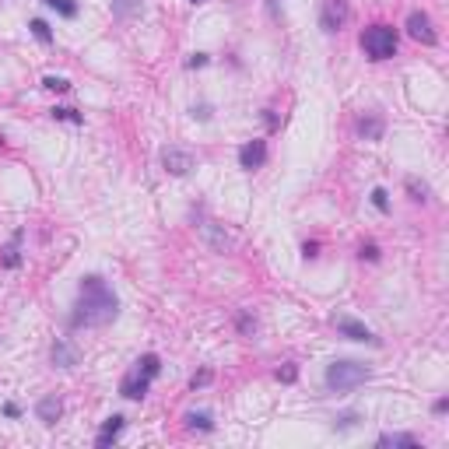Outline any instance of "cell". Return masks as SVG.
<instances>
[{
    "instance_id": "3",
    "label": "cell",
    "mask_w": 449,
    "mask_h": 449,
    "mask_svg": "<svg viewBox=\"0 0 449 449\" xmlns=\"http://www.w3.org/2000/svg\"><path fill=\"white\" fill-rule=\"evenodd\" d=\"M397 46H400L397 28H389V25H372L362 35V49L372 56V60H389V56L397 53Z\"/></svg>"
},
{
    "instance_id": "8",
    "label": "cell",
    "mask_w": 449,
    "mask_h": 449,
    "mask_svg": "<svg viewBox=\"0 0 449 449\" xmlns=\"http://www.w3.org/2000/svg\"><path fill=\"white\" fill-rule=\"evenodd\" d=\"M407 32H411V39H418V42H425V46L435 42V28H432V18H428L425 11H411V15H407Z\"/></svg>"
},
{
    "instance_id": "2",
    "label": "cell",
    "mask_w": 449,
    "mask_h": 449,
    "mask_svg": "<svg viewBox=\"0 0 449 449\" xmlns=\"http://www.w3.org/2000/svg\"><path fill=\"white\" fill-rule=\"evenodd\" d=\"M369 376H372V372H369L365 362L341 358V362H330V365H326V376H323V379H326V389H333V393H348V389L362 386Z\"/></svg>"
},
{
    "instance_id": "20",
    "label": "cell",
    "mask_w": 449,
    "mask_h": 449,
    "mask_svg": "<svg viewBox=\"0 0 449 449\" xmlns=\"http://www.w3.org/2000/svg\"><path fill=\"white\" fill-rule=\"evenodd\" d=\"M42 4H49L53 11H60L64 18H74V15H78V4H74V0H42Z\"/></svg>"
},
{
    "instance_id": "25",
    "label": "cell",
    "mask_w": 449,
    "mask_h": 449,
    "mask_svg": "<svg viewBox=\"0 0 449 449\" xmlns=\"http://www.w3.org/2000/svg\"><path fill=\"white\" fill-rule=\"evenodd\" d=\"M53 116H56V120H71V123H81V116H78L74 109H53Z\"/></svg>"
},
{
    "instance_id": "1",
    "label": "cell",
    "mask_w": 449,
    "mask_h": 449,
    "mask_svg": "<svg viewBox=\"0 0 449 449\" xmlns=\"http://www.w3.org/2000/svg\"><path fill=\"white\" fill-rule=\"evenodd\" d=\"M120 316V299L112 292L102 277H85L81 288H78V302L71 312V326L74 330H91V326H109L112 319Z\"/></svg>"
},
{
    "instance_id": "31",
    "label": "cell",
    "mask_w": 449,
    "mask_h": 449,
    "mask_svg": "<svg viewBox=\"0 0 449 449\" xmlns=\"http://www.w3.org/2000/svg\"><path fill=\"white\" fill-rule=\"evenodd\" d=\"M446 407H449V400H446V397H439V400H435V404H432V411H435V414H442V411H446Z\"/></svg>"
},
{
    "instance_id": "19",
    "label": "cell",
    "mask_w": 449,
    "mask_h": 449,
    "mask_svg": "<svg viewBox=\"0 0 449 449\" xmlns=\"http://www.w3.org/2000/svg\"><path fill=\"white\" fill-rule=\"evenodd\" d=\"M186 425H190V428H200V432H211V428H214V421H211L207 411H193V414H186Z\"/></svg>"
},
{
    "instance_id": "23",
    "label": "cell",
    "mask_w": 449,
    "mask_h": 449,
    "mask_svg": "<svg viewBox=\"0 0 449 449\" xmlns=\"http://www.w3.org/2000/svg\"><path fill=\"white\" fill-rule=\"evenodd\" d=\"M372 204H376L379 211H389V197H386V190H382V186H376V190H372Z\"/></svg>"
},
{
    "instance_id": "14",
    "label": "cell",
    "mask_w": 449,
    "mask_h": 449,
    "mask_svg": "<svg viewBox=\"0 0 449 449\" xmlns=\"http://www.w3.org/2000/svg\"><path fill=\"white\" fill-rule=\"evenodd\" d=\"M141 11H144L141 0H112V15H116V18H134Z\"/></svg>"
},
{
    "instance_id": "33",
    "label": "cell",
    "mask_w": 449,
    "mask_h": 449,
    "mask_svg": "<svg viewBox=\"0 0 449 449\" xmlns=\"http://www.w3.org/2000/svg\"><path fill=\"white\" fill-rule=\"evenodd\" d=\"M193 4H204V0H193Z\"/></svg>"
},
{
    "instance_id": "32",
    "label": "cell",
    "mask_w": 449,
    "mask_h": 449,
    "mask_svg": "<svg viewBox=\"0 0 449 449\" xmlns=\"http://www.w3.org/2000/svg\"><path fill=\"white\" fill-rule=\"evenodd\" d=\"M4 414H8V418H18L21 411H18V404H8V407H4Z\"/></svg>"
},
{
    "instance_id": "16",
    "label": "cell",
    "mask_w": 449,
    "mask_h": 449,
    "mask_svg": "<svg viewBox=\"0 0 449 449\" xmlns=\"http://www.w3.org/2000/svg\"><path fill=\"white\" fill-rule=\"evenodd\" d=\"M358 134H362L365 141H379V137H382V120H376V116L358 120Z\"/></svg>"
},
{
    "instance_id": "24",
    "label": "cell",
    "mask_w": 449,
    "mask_h": 449,
    "mask_svg": "<svg viewBox=\"0 0 449 449\" xmlns=\"http://www.w3.org/2000/svg\"><path fill=\"white\" fill-rule=\"evenodd\" d=\"M239 330H243L246 337H253V333H256V319H253L249 312H243V316H239Z\"/></svg>"
},
{
    "instance_id": "10",
    "label": "cell",
    "mask_w": 449,
    "mask_h": 449,
    "mask_svg": "<svg viewBox=\"0 0 449 449\" xmlns=\"http://www.w3.org/2000/svg\"><path fill=\"white\" fill-rule=\"evenodd\" d=\"M200 232H204V239H207V246H211L214 253H229V249H232V236L224 232V229H218L214 221H207Z\"/></svg>"
},
{
    "instance_id": "26",
    "label": "cell",
    "mask_w": 449,
    "mask_h": 449,
    "mask_svg": "<svg viewBox=\"0 0 449 449\" xmlns=\"http://www.w3.org/2000/svg\"><path fill=\"white\" fill-rule=\"evenodd\" d=\"M295 376H299V369H295V365H285V369H277V379H281V382H295Z\"/></svg>"
},
{
    "instance_id": "11",
    "label": "cell",
    "mask_w": 449,
    "mask_h": 449,
    "mask_svg": "<svg viewBox=\"0 0 449 449\" xmlns=\"http://www.w3.org/2000/svg\"><path fill=\"white\" fill-rule=\"evenodd\" d=\"M53 362L60 365V369H74V365L81 362V351H78L71 341H56V344H53Z\"/></svg>"
},
{
    "instance_id": "13",
    "label": "cell",
    "mask_w": 449,
    "mask_h": 449,
    "mask_svg": "<svg viewBox=\"0 0 449 449\" xmlns=\"http://www.w3.org/2000/svg\"><path fill=\"white\" fill-rule=\"evenodd\" d=\"M123 421H127V418H120V414L105 418V425H102V432H98V439H95V442H98V446H109L112 439H116V435L123 432Z\"/></svg>"
},
{
    "instance_id": "28",
    "label": "cell",
    "mask_w": 449,
    "mask_h": 449,
    "mask_svg": "<svg viewBox=\"0 0 449 449\" xmlns=\"http://www.w3.org/2000/svg\"><path fill=\"white\" fill-rule=\"evenodd\" d=\"M207 382H211V372H197V376L190 379V386H193V389H197V386H207Z\"/></svg>"
},
{
    "instance_id": "22",
    "label": "cell",
    "mask_w": 449,
    "mask_h": 449,
    "mask_svg": "<svg viewBox=\"0 0 449 449\" xmlns=\"http://www.w3.org/2000/svg\"><path fill=\"white\" fill-rule=\"evenodd\" d=\"M42 85H46L49 91H67V88H71V81H67V78H56V74H46V78H42Z\"/></svg>"
},
{
    "instance_id": "18",
    "label": "cell",
    "mask_w": 449,
    "mask_h": 449,
    "mask_svg": "<svg viewBox=\"0 0 449 449\" xmlns=\"http://www.w3.org/2000/svg\"><path fill=\"white\" fill-rule=\"evenodd\" d=\"M379 446H418V439L404 435V432H386V435H379Z\"/></svg>"
},
{
    "instance_id": "29",
    "label": "cell",
    "mask_w": 449,
    "mask_h": 449,
    "mask_svg": "<svg viewBox=\"0 0 449 449\" xmlns=\"http://www.w3.org/2000/svg\"><path fill=\"white\" fill-rule=\"evenodd\" d=\"M204 64H207V56H204V53H193L190 60H186V67H204Z\"/></svg>"
},
{
    "instance_id": "5",
    "label": "cell",
    "mask_w": 449,
    "mask_h": 449,
    "mask_svg": "<svg viewBox=\"0 0 449 449\" xmlns=\"http://www.w3.org/2000/svg\"><path fill=\"white\" fill-rule=\"evenodd\" d=\"M333 326H337V333H344L348 341H369V344H379V337H376L365 323H358V319H351V316H337Z\"/></svg>"
},
{
    "instance_id": "4",
    "label": "cell",
    "mask_w": 449,
    "mask_h": 449,
    "mask_svg": "<svg viewBox=\"0 0 449 449\" xmlns=\"http://www.w3.org/2000/svg\"><path fill=\"white\" fill-rule=\"evenodd\" d=\"M348 18H351V11H348V0H323L319 4V25H323V32H341L344 25H348Z\"/></svg>"
},
{
    "instance_id": "27",
    "label": "cell",
    "mask_w": 449,
    "mask_h": 449,
    "mask_svg": "<svg viewBox=\"0 0 449 449\" xmlns=\"http://www.w3.org/2000/svg\"><path fill=\"white\" fill-rule=\"evenodd\" d=\"M355 414H341V418H333V428H355Z\"/></svg>"
},
{
    "instance_id": "21",
    "label": "cell",
    "mask_w": 449,
    "mask_h": 449,
    "mask_svg": "<svg viewBox=\"0 0 449 449\" xmlns=\"http://www.w3.org/2000/svg\"><path fill=\"white\" fill-rule=\"evenodd\" d=\"M32 35H35L39 42H53V32H49V25H46L42 18H35V21H32Z\"/></svg>"
},
{
    "instance_id": "17",
    "label": "cell",
    "mask_w": 449,
    "mask_h": 449,
    "mask_svg": "<svg viewBox=\"0 0 449 449\" xmlns=\"http://www.w3.org/2000/svg\"><path fill=\"white\" fill-rule=\"evenodd\" d=\"M134 369H141L148 379H155V376L161 372V358H158V355H144V358H137V365H134Z\"/></svg>"
},
{
    "instance_id": "7",
    "label": "cell",
    "mask_w": 449,
    "mask_h": 449,
    "mask_svg": "<svg viewBox=\"0 0 449 449\" xmlns=\"http://www.w3.org/2000/svg\"><path fill=\"white\" fill-rule=\"evenodd\" d=\"M148 386H151V379H148L141 369H134V372H127V376H123L120 393H123L127 400H144V397H148Z\"/></svg>"
},
{
    "instance_id": "12",
    "label": "cell",
    "mask_w": 449,
    "mask_h": 449,
    "mask_svg": "<svg viewBox=\"0 0 449 449\" xmlns=\"http://www.w3.org/2000/svg\"><path fill=\"white\" fill-rule=\"evenodd\" d=\"M35 414H39V421L53 425L56 418L64 414V404H60V397H56V393H49V397H42V400L35 404Z\"/></svg>"
},
{
    "instance_id": "30",
    "label": "cell",
    "mask_w": 449,
    "mask_h": 449,
    "mask_svg": "<svg viewBox=\"0 0 449 449\" xmlns=\"http://www.w3.org/2000/svg\"><path fill=\"white\" fill-rule=\"evenodd\" d=\"M362 260H379V249L369 243V246H362Z\"/></svg>"
},
{
    "instance_id": "15",
    "label": "cell",
    "mask_w": 449,
    "mask_h": 449,
    "mask_svg": "<svg viewBox=\"0 0 449 449\" xmlns=\"http://www.w3.org/2000/svg\"><path fill=\"white\" fill-rule=\"evenodd\" d=\"M0 263H4V267H18V263H21V232H15V239L8 243V249H4V256H0Z\"/></svg>"
},
{
    "instance_id": "9",
    "label": "cell",
    "mask_w": 449,
    "mask_h": 449,
    "mask_svg": "<svg viewBox=\"0 0 449 449\" xmlns=\"http://www.w3.org/2000/svg\"><path fill=\"white\" fill-rule=\"evenodd\" d=\"M267 161V144L263 141H246L239 148V165L246 168V173H253V168H260Z\"/></svg>"
},
{
    "instance_id": "6",
    "label": "cell",
    "mask_w": 449,
    "mask_h": 449,
    "mask_svg": "<svg viewBox=\"0 0 449 449\" xmlns=\"http://www.w3.org/2000/svg\"><path fill=\"white\" fill-rule=\"evenodd\" d=\"M161 165H165L173 176H186L190 168H193V155L183 151V148H165V151H161Z\"/></svg>"
}]
</instances>
